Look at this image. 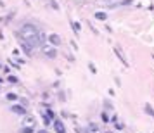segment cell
Masks as SVG:
<instances>
[{"mask_svg": "<svg viewBox=\"0 0 154 133\" xmlns=\"http://www.w3.org/2000/svg\"><path fill=\"white\" fill-rule=\"evenodd\" d=\"M146 112H147V114H151V116L154 118V109H152L149 104H146Z\"/></svg>", "mask_w": 154, "mask_h": 133, "instance_id": "cell-5", "label": "cell"}, {"mask_svg": "<svg viewBox=\"0 0 154 133\" xmlns=\"http://www.w3.org/2000/svg\"><path fill=\"white\" fill-rule=\"evenodd\" d=\"M38 133H47V131H45V130H42V131H38Z\"/></svg>", "mask_w": 154, "mask_h": 133, "instance_id": "cell-11", "label": "cell"}, {"mask_svg": "<svg viewBox=\"0 0 154 133\" xmlns=\"http://www.w3.org/2000/svg\"><path fill=\"white\" fill-rule=\"evenodd\" d=\"M33 131V128H24V130H23V133H31Z\"/></svg>", "mask_w": 154, "mask_h": 133, "instance_id": "cell-9", "label": "cell"}, {"mask_svg": "<svg viewBox=\"0 0 154 133\" xmlns=\"http://www.w3.org/2000/svg\"><path fill=\"white\" fill-rule=\"evenodd\" d=\"M9 81H11V83H17V80H16V76H9Z\"/></svg>", "mask_w": 154, "mask_h": 133, "instance_id": "cell-7", "label": "cell"}, {"mask_svg": "<svg viewBox=\"0 0 154 133\" xmlns=\"http://www.w3.org/2000/svg\"><path fill=\"white\" fill-rule=\"evenodd\" d=\"M54 128H56L57 133H66V130H64V125L61 119H54Z\"/></svg>", "mask_w": 154, "mask_h": 133, "instance_id": "cell-1", "label": "cell"}, {"mask_svg": "<svg viewBox=\"0 0 154 133\" xmlns=\"http://www.w3.org/2000/svg\"><path fill=\"white\" fill-rule=\"evenodd\" d=\"M0 68H2V66H0Z\"/></svg>", "mask_w": 154, "mask_h": 133, "instance_id": "cell-12", "label": "cell"}, {"mask_svg": "<svg viewBox=\"0 0 154 133\" xmlns=\"http://www.w3.org/2000/svg\"><path fill=\"white\" fill-rule=\"evenodd\" d=\"M49 42L52 43V45H56V47H57V45H61V38H59L57 35H50L49 36Z\"/></svg>", "mask_w": 154, "mask_h": 133, "instance_id": "cell-4", "label": "cell"}, {"mask_svg": "<svg viewBox=\"0 0 154 133\" xmlns=\"http://www.w3.org/2000/svg\"><path fill=\"white\" fill-rule=\"evenodd\" d=\"M102 121H106V123L109 121V119H107V114H106V112H102Z\"/></svg>", "mask_w": 154, "mask_h": 133, "instance_id": "cell-8", "label": "cell"}, {"mask_svg": "<svg viewBox=\"0 0 154 133\" xmlns=\"http://www.w3.org/2000/svg\"><path fill=\"white\" fill-rule=\"evenodd\" d=\"M7 98H9V100H14V98H17V97H16V95H12V93H9Z\"/></svg>", "mask_w": 154, "mask_h": 133, "instance_id": "cell-10", "label": "cell"}, {"mask_svg": "<svg viewBox=\"0 0 154 133\" xmlns=\"http://www.w3.org/2000/svg\"><path fill=\"white\" fill-rule=\"evenodd\" d=\"M11 111L16 112V114H24L26 112V107L24 105H11Z\"/></svg>", "mask_w": 154, "mask_h": 133, "instance_id": "cell-2", "label": "cell"}, {"mask_svg": "<svg viewBox=\"0 0 154 133\" xmlns=\"http://www.w3.org/2000/svg\"><path fill=\"white\" fill-rule=\"evenodd\" d=\"M95 17H97V19H102V21H106V19H107V16H106L104 12H97V14H95Z\"/></svg>", "mask_w": 154, "mask_h": 133, "instance_id": "cell-6", "label": "cell"}, {"mask_svg": "<svg viewBox=\"0 0 154 133\" xmlns=\"http://www.w3.org/2000/svg\"><path fill=\"white\" fill-rule=\"evenodd\" d=\"M43 54H45V56L47 57H56V49H54V47H43Z\"/></svg>", "mask_w": 154, "mask_h": 133, "instance_id": "cell-3", "label": "cell"}]
</instances>
